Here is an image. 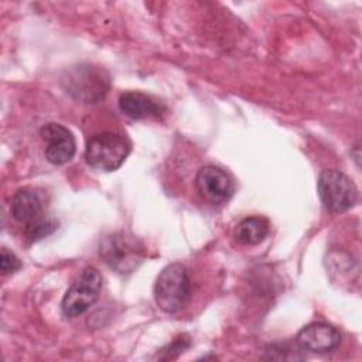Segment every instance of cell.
<instances>
[{"label":"cell","instance_id":"1","mask_svg":"<svg viewBox=\"0 0 362 362\" xmlns=\"http://www.w3.org/2000/svg\"><path fill=\"white\" fill-rule=\"evenodd\" d=\"M61 85L74 99L83 103H98L110 88V76L100 66L81 64L65 72Z\"/></svg>","mask_w":362,"mask_h":362},{"label":"cell","instance_id":"2","mask_svg":"<svg viewBox=\"0 0 362 362\" xmlns=\"http://www.w3.org/2000/svg\"><path fill=\"white\" fill-rule=\"evenodd\" d=\"M132 150L130 140L119 133L103 132L90 137L85 148L88 165L99 171H115L127 158Z\"/></svg>","mask_w":362,"mask_h":362},{"label":"cell","instance_id":"3","mask_svg":"<svg viewBox=\"0 0 362 362\" xmlns=\"http://www.w3.org/2000/svg\"><path fill=\"white\" fill-rule=\"evenodd\" d=\"M191 293V280L185 266L181 263H171L165 266L154 284L156 304L164 313H177L181 310Z\"/></svg>","mask_w":362,"mask_h":362},{"label":"cell","instance_id":"4","mask_svg":"<svg viewBox=\"0 0 362 362\" xmlns=\"http://www.w3.org/2000/svg\"><path fill=\"white\" fill-rule=\"evenodd\" d=\"M99 255L110 269L120 274H130L143 262L144 250L134 236L116 232L100 242Z\"/></svg>","mask_w":362,"mask_h":362},{"label":"cell","instance_id":"5","mask_svg":"<svg viewBox=\"0 0 362 362\" xmlns=\"http://www.w3.org/2000/svg\"><path fill=\"white\" fill-rule=\"evenodd\" d=\"M318 194L329 212H345L358 201L354 181L338 170H324L318 177Z\"/></svg>","mask_w":362,"mask_h":362},{"label":"cell","instance_id":"6","mask_svg":"<svg viewBox=\"0 0 362 362\" xmlns=\"http://www.w3.org/2000/svg\"><path fill=\"white\" fill-rule=\"evenodd\" d=\"M102 290V276L95 267H85L78 279L66 290L62 301V314L68 318H75L83 314L92 304L96 303Z\"/></svg>","mask_w":362,"mask_h":362},{"label":"cell","instance_id":"7","mask_svg":"<svg viewBox=\"0 0 362 362\" xmlns=\"http://www.w3.org/2000/svg\"><path fill=\"white\" fill-rule=\"evenodd\" d=\"M195 185L199 195L214 205L228 202L236 189L233 177L216 165L199 168L195 177Z\"/></svg>","mask_w":362,"mask_h":362},{"label":"cell","instance_id":"8","mask_svg":"<svg viewBox=\"0 0 362 362\" xmlns=\"http://www.w3.org/2000/svg\"><path fill=\"white\" fill-rule=\"evenodd\" d=\"M41 139L47 143L45 157L54 165H61L72 160L76 143L75 137L65 126L59 123H47L40 130Z\"/></svg>","mask_w":362,"mask_h":362},{"label":"cell","instance_id":"9","mask_svg":"<svg viewBox=\"0 0 362 362\" xmlns=\"http://www.w3.org/2000/svg\"><path fill=\"white\" fill-rule=\"evenodd\" d=\"M296 342L301 349L315 354H328L339 346L341 334L329 324L311 322L300 329Z\"/></svg>","mask_w":362,"mask_h":362},{"label":"cell","instance_id":"10","mask_svg":"<svg viewBox=\"0 0 362 362\" xmlns=\"http://www.w3.org/2000/svg\"><path fill=\"white\" fill-rule=\"evenodd\" d=\"M10 212L16 221L25 225L38 221L44 218L45 197L38 189L21 188L11 198Z\"/></svg>","mask_w":362,"mask_h":362},{"label":"cell","instance_id":"11","mask_svg":"<svg viewBox=\"0 0 362 362\" xmlns=\"http://www.w3.org/2000/svg\"><path fill=\"white\" fill-rule=\"evenodd\" d=\"M119 107L127 117L134 120L160 119L165 112V107L160 102L150 95L137 90L122 93L119 98Z\"/></svg>","mask_w":362,"mask_h":362},{"label":"cell","instance_id":"12","mask_svg":"<svg viewBox=\"0 0 362 362\" xmlns=\"http://www.w3.org/2000/svg\"><path fill=\"white\" fill-rule=\"evenodd\" d=\"M269 221L263 216H247L242 219L235 230L233 236L240 245H259L269 235Z\"/></svg>","mask_w":362,"mask_h":362},{"label":"cell","instance_id":"13","mask_svg":"<svg viewBox=\"0 0 362 362\" xmlns=\"http://www.w3.org/2000/svg\"><path fill=\"white\" fill-rule=\"evenodd\" d=\"M58 228V223L48 218H41L25 225V238L28 242H37L48 235H51Z\"/></svg>","mask_w":362,"mask_h":362},{"label":"cell","instance_id":"14","mask_svg":"<svg viewBox=\"0 0 362 362\" xmlns=\"http://www.w3.org/2000/svg\"><path fill=\"white\" fill-rule=\"evenodd\" d=\"M20 267H21L20 259L13 252L3 247L0 252V272L3 274H8V273L17 272Z\"/></svg>","mask_w":362,"mask_h":362}]
</instances>
